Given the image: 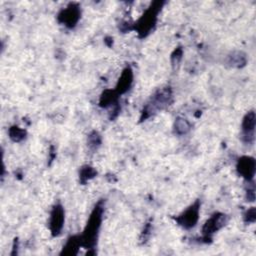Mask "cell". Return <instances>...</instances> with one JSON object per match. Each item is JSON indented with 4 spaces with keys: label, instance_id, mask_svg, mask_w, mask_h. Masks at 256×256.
I'll list each match as a JSON object with an SVG mask.
<instances>
[{
    "label": "cell",
    "instance_id": "obj_5",
    "mask_svg": "<svg viewBox=\"0 0 256 256\" xmlns=\"http://www.w3.org/2000/svg\"><path fill=\"white\" fill-rule=\"evenodd\" d=\"M227 222V216L223 213H214L203 225L202 232H203V239L205 242L211 240L212 235L221 229Z\"/></svg>",
    "mask_w": 256,
    "mask_h": 256
},
{
    "label": "cell",
    "instance_id": "obj_15",
    "mask_svg": "<svg viewBox=\"0 0 256 256\" xmlns=\"http://www.w3.org/2000/svg\"><path fill=\"white\" fill-rule=\"evenodd\" d=\"M96 174H97V172L93 167L85 165L79 171V180L82 184H85L88 180L94 178L96 176Z\"/></svg>",
    "mask_w": 256,
    "mask_h": 256
},
{
    "label": "cell",
    "instance_id": "obj_16",
    "mask_svg": "<svg viewBox=\"0 0 256 256\" xmlns=\"http://www.w3.org/2000/svg\"><path fill=\"white\" fill-rule=\"evenodd\" d=\"M9 137L14 142H20L26 137V131L19 128L18 126H12L9 129Z\"/></svg>",
    "mask_w": 256,
    "mask_h": 256
},
{
    "label": "cell",
    "instance_id": "obj_11",
    "mask_svg": "<svg viewBox=\"0 0 256 256\" xmlns=\"http://www.w3.org/2000/svg\"><path fill=\"white\" fill-rule=\"evenodd\" d=\"M82 246L80 235H73L68 238L66 244L63 246L61 251V255H76L78 253V249Z\"/></svg>",
    "mask_w": 256,
    "mask_h": 256
},
{
    "label": "cell",
    "instance_id": "obj_17",
    "mask_svg": "<svg viewBox=\"0 0 256 256\" xmlns=\"http://www.w3.org/2000/svg\"><path fill=\"white\" fill-rule=\"evenodd\" d=\"M88 147L91 150H97L98 147L101 145V136L97 131H93L88 135L87 138Z\"/></svg>",
    "mask_w": 256,
    "mask_h": 256
},
{
    "label": "cell",
    "instance_id": "obj_2",
    "mask_svg": "<svg viewBox=\"0 0 256 256\" xmlns=\"http://www.w3.org/2000/svg\"><path fill=\"white\" fill-rule=\"evenodd\" d=\"M163 4L164 3L160 1L153 2L151 6L145 11V13L136 22V24L134 25V29L138 32L140 37L147 36L150 33V31L154 28L157 21V15L161 10V7Z\"/></svg>",
    "mask_w": 256,
    "mask_h": 256
},
{
    "label": "cell",
    "instance_id": "obj_8",
    "mask_svg": "<svg viewBox=\"0 0 256 256\" xmlns=\"http://www.w3.org/2000/svg\"><path fill=\"white\" fill-rule=\"evenodd\" d=\"M64 208L61 204H55L50 213L49 228L52 236H58L61 233V230L64 226L65 220Z\"/></svg>",
    "mask_w": 256,
    "mask_h": 256
},
{
    "label": "cell",
    "instance_id": "obj_7",
    "mask_svg": "<svg viewBox=\"0 0 256 256\" xmlns=\"http://www.w3.org/2000/svg\"><path fill=\"white\" fill-rule=\"evenodd\" d=\"M255 112L251 110L243 117L241 124V139L245 144H252L255 139Z\"/></svg>",
    "mask_w": 256,
    "mask_h": 256
},
{
    "label": "cell",
    "instance_id": "obj_3",
    "mask_svg": "<svg viewBox=\"0 0 256 256\" xmlns=\"http://www.w3.org/2000/svg\"><path fill=\"white\" fill-rule=\"evenodd\" d=\"M171 101H172V91L170 87H164L157 90L154 93V95L151 97L150 102L144 106L141 120H145L148 117H150L155 111L159 109L161 110L167 107L171 103Z\"/></svg>",
    "mask_w": 256,
    "mask_h": 256
},
{
    "label": "cell",
    "instance_id": "obj_13",
    "mask_svg": "<svg viewBox=\"0 0 256 256\" xmlns=\"http://www.w3.org/2000/svg\"><path fill=\"white\" fill-rule=\"evenodd\" d=\"M118 93L114 90H105L100 96L99 105L101 107H109L115 106L118 104Z\"/></svg>",
    "mask_w": 256,
    "mask_h": 256
},
{
    "label": "cell",
    "instance_id": "obj_19",
    "mask_svg": "<svg viewBox=\"0 0 256 256\" xmlns=\"http://www.w3.org/2000/svg\"><path fill=\"white\" fill-rule=\"evenodd\" d=\"M182 55H183V51H182V49L179 47V48H177V49H175V51L173 52V54H172V57H171V60H172V63H173V65H178L179 64V62H180V60H181V58H182Z\"/></svg>",
    "mask_w": 256,
    "mask_h": 256
},
{
    "label": "cell",
    "instance_id": "obj_4",
    "mask_svg": "<svg viewBox=\"0 0 256 256\" xmlns=\"http://www.w3.org/2000/svg\"><path fill=\"white\" fill-rule=\"evenodd\" d=\"M81 17V10L77 4L71 3L66 8L62 9L58 15L57 19L59 23L63 24L67 28H73L78 23Z\"/></svg>",
    "mask_w": 256,
    "mask_h": 256
},
{
    "label": "cell",
    "instance_id": "obj_6",
    "mask_svg": "<svg viewBox=\"0 0 256 256\" xmlns=\"http://www.w3.org/2000/svg\"><path fill=\"white\" fill-rule=\"evenodd\" d=\"M199 211L200 202L197 200L176 218V222L183 228L190 229L196 225L199 218Z\"/></svg>",
    "mask_w": 256,
    "mask_h": 256
},
{
    "label": "cell",
    "instance_id": "obj_14",
    "mask_svg": "<svg viewBox=\"0 0 256 256\" xmlns=\"http://www.w3.org/2000/svg\"><path fill=\"white\" fill-rule=\"evenodd\" d=\"M190 128H191V125L187 119L182 118V117L176 118L175 123H174L175 133H177L178 135H184L189 132Z\"/></svg>",
    "mask_w": 256,
    "mask_h": 256
},
{
    "label": "cell",
    "instance_id": "obj_1",
    "mask_svg": "<svg viewBox=\"0 0 256 256\" xmlns=\"http://www.w3.org/2000/svg\"><path fill=\"white\" fill-rule=\"evenodd\" d=\"M103 210V201H99L94 207L93 211L91 212L83 233L80 235L82 247L86 249H93L95 247L98 238V233L101 227Z\"/></svg>",
    "mask_w": 256,
    "mask_h": 256
},
{
    "label": "cell",
    "instance_id": "obj_18",
    "mask_svg": "<svg viewBox=\"0 0 256 256\" xmlns=\"http://www.w3.org/2000/svg\"><path fill=\"white\" fill-rule=\"evenodd\" d=\"M256 220V212H255V208L251 207L249 208L246 213L244 214V221L246 223H254Z\"/></svg>",
    "mask_w": 256,
    "mask_h": 256
},
{
    "label": "cell",
    "instance_id": "obj_10",
    "mask_svg": "<svg viewBox=\"0 0 256 256\" xmlns=\"http://www.w3.org/2000/svg\"><path fill=\"white\" fill-rule=\"evenodd\" d=\"M133 83V72H132V69L130 67H126L123 71H122V74L117 82V85H116V88H115V91L118 93V95H121V94H124L126 93L131 85Z\"/></svg>",
    "mask_w": 256,
    "mask_h": 256
},
{
    "label": "cell",
    "instance_id": "obj_9",
    "mask_svg": "<svg viewBox=\"0 0 256 256\" xmlns=\"http://www.w3.org/2000/svg\"><path fill=\"white\" fill-rule=\"evenodd\" d=\"M255 159L251 156H242L238 159L236 169L238 174L246 181L252 182L255 175Z\"/></svg>",
    "mask_w": 256,
    "mask_h": 256
},
{
    "label": "cell",
    "instance_id": "obj_12",
    "mask_svg": "<svg viewBox=\"0 0 256 256\" xmlns=\"http://www.w3.org/2000/svg\"><path fill=\"white\" fill-rule=\"evenodd\" d=\"M247 63L246 55L240 51H234L230 53L226 58V64L230 67L240 68L245 66Z\"/></svg>",
    "mask_w": 256,
    "mask_h": 256
}]
</instances>
